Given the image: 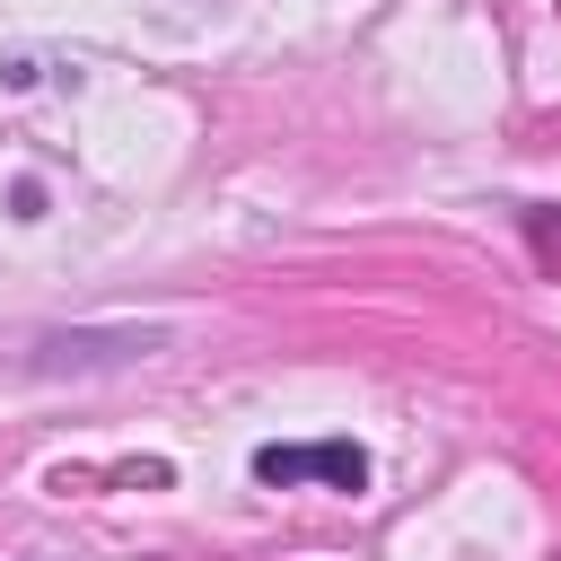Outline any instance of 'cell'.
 <instances>
[{"label": "cell", "instance_id": "2", "mask_svg": "<svg viewBox=\"0 0 561 561\" xmlns=\"http://www.w3.org/2000/svg\"><path fill=\"white\" fill-rule=\"evenodd\" d=\"M526 245L543 272H561V210H526Z\"/></svg>", "mask_w": 561, "mask_h": 561}, {"label": "cell", "instance_id": "1", "mask_svg": "<svg viewBox=\"0 0 561 561\" xmlns=\"http://www.w3.org/2000/svg\"><path fill=\"white\" fill-rule=\"evenodd\" d=\"M254 482L289 491V482H324V491H359L368 456L351 438H307V447H254Z\"/></svg>", "mask_w": 561, "mask_h": 561}]
</instances>
